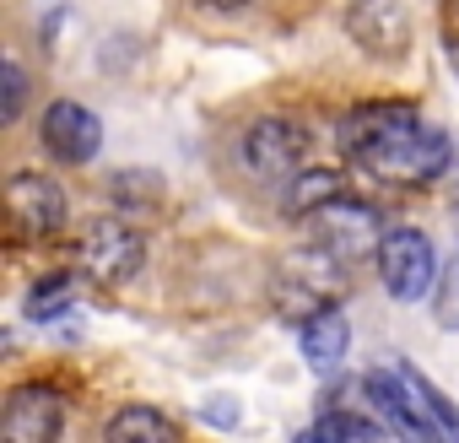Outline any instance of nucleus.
<instances>
[{"instance_id":"nucleus-6","label":"nucleus","mask_w":459,"mask_h":443,"mask_svg":"<svg viewBox=\"0 0 459 443\" xmlns=\"http://www.w3.org/2000/svg\"><path fill=\"white\" fill-rule=\"evenodd\" d=\"M303 157H308V125H298V119L271 114V119H255L244 135V162L260 178H292L303 168Z\"/></svg>"},{"instance_id":"nucleus-11","label":"nucleus","mask_w":459,"mask_h":443,"mask_svg":"<svg viewBox=\"0 0 459 443\" xmlns=\"http://www.w3.org/2000/svg\"><path fill=\"white\" fill-rule=\"evenodd\" d=\"M44 146H49L60 162L82 168V162L98 157V146H103V125H98L92 109L60 98V103H49V114H44Z\"/></svg>"},{"instance_id":"nucleus-5","label":"nucleus","mask_w":459,"mask_h":443,"mask_svg":"<svg viewBox=\"0 0 459 443\" xmlns=\"http://www.w3.org/2000/svg\"><path fill=\"white\" fill-rule=\"evenodd\" d=\"M346 33L368 60H400L411 49V12L405 0H351Z\"/></svg>"},{"instance_id":"nucleus-1","label":"nucleus","mask_w":459,"mask_h":443,"mask_svg":"<svg viewBox=\"0 0 459 443\" xmlns=\"http://www.w3.org/2000/svg\"><path fill=\"white\" fill-rule=\"evenodd\" d=\"M341 152L378 184L427 189L448 168V135L421 125L411 103H357L341 119Z\"/></svg>"},{"instance_id":"nucleus-4","label":"nucleus","mask_w":459,"mask_h":443,"mask_svg":"<svg viewBox=\"0 0 459 443\" xmlns=\"http://www.w3.org/2000/svg\"><path fill=\"white\" fill-rule=\"evenodd\" d=\"M437 271H443V265H437V249H432L427 233H416V228H389V233H384V244H378V276H384L389 298L421 303V298L432 292Z\"/></svg>"},{"instance_id":"nucleus-14","label":"nucleus","mask_w":459,"mask_h":443,"mask_svg":"<svg viewBox=\"0 0 459 443\" xmlns=\"http://www.w3.org/2000/svg\"><path fill=\"white\" fill-rule=\"evenodd\" d=\"M103 443H178V427L152 405H125L108 416Z\"/></svg>"},{"instance_id":"nucleus-9","label":"nucleus","mask_w":459,"mask_h":443,"mask_svg":"<svg viewBox=\"0 0 459 443\" xmlns=\"http://www.w3.org/2000/svg\"><path fill=\"white\" fill-rule=\"evenodd\" d=\"M314 228H319V239L314 244H325L330 255H341L346 265H357L362 255H378V211L373 205H362V200H335V205H325L319 216H314Z\"/></svg>"},{"instance_id":"nucleus-12","label":"nucleus","mask_w":459,"mask_h":443,"mask_svg":"<svg viewBox=\"0 0 459 443\" xmlns=\"http://www.w3.org/2000/svg\"><path fill=\"white\" fill-rule=\"evenodd\" d=\"M346 352H351V325H346L341 308H325V314L303 319V357H308V368L330 373V368L346 362Z\"/></svg>"},{"instance_id":"nucleus-19","label":"nucleus","mask_w":459,"mask_h":443,"mask_svg":"<svg viewBox=\"0 0 459 443\" xmlns=\"http://www.w3.org/2000/svg\"><path fill=\"white\" fill-rule=\"evenodd\" d=\"M200 416H205V421H216V427H233V421H238V405H233V400H211Z\"/></svg>"},{"instance_id":"nucleus-8","label":"nucleus","mask_w":459,"mask_h":443,"mask_svg":"<svg viewBox=\"0 0 459 443\" xmlns=\"http://www.w3.org/2000/svg\"><path fill=\"white\" fill-rule=\"evenodd\" d=\"M65 400L49 384H17L0 411V443H60Z\"/></svg>"},{"instance_id":"nucleus-22","label":"nucleus","mask_w":459,"mask_h":443,"mask_svg":"<svg viewBox=\"0 0 459 443\" xmlns=\"http://www.w3.org/2000/svg\"><path fill=\"white\" fill-rule=\"evenodd\" d=\"M448 6H454V12H459V0H448Z\"/></svg>"},{"instance_id":"nucleus-13","label":"nucleus","mask_w":459,"mask_h":443,"mask_svg":"<svg viewBox=\"0 0 459 443\" xmlns=\"http://www.w3.org/2000/svg\"><path fill=\"white\" fill-rule=\"evenodd\" d=\"M335 200H346V178H341L335 168L292 173V178H287V195H281L287 216H319V211H325V205H335Z\"/></svg>"},{"instance_id":"nucleus-10","label":"nucleus","mask_w":459,"mask_h":443,"mask_svg":"<svg viewBox=\"0 0 459 443\" xmlns=\"http://www.w3.org/2000/svg\"><path fill=\"white\" fill-rule=\"evenodd\" d=\"M6 211L22 239H49L65 228V189L44 173H17L6 189Z\"/></svg>"},{"instance_id":"nucleus-20","label":"nucleus","mask_w":459,"mask_h":443,"mask_svg":"<svg viewBox=\"0 0 459 443\" xmlns=\"http://www.w3.org/2000/svg\"><path fill=\"white\" fill-rule=\"evenodd\" d=\"M205 6H216V12H244V6H255V0H205Z\"/></svg>"},{"instance_id":"nucleus-21","label":"nucleus","mask_w":459,"mask_h":443,"mask_svg":"<svg viewBox=\"0 0 459 443\" xmlns=\"http://www.w3.org/2000/svg\"><path fill=\"white\" fill-rule=\"evenodd\" d=\"M298 443H319V438H314V432H303V438H298Z\"/></svg>"},{"instance_id":"nucleus-2","label":"nucleus","mask_w":459,"mask_h":443,"mask_svg":"<svg viewBox=\"0 0 459 443\" xmlns=\"http://www.w3.org/2000/svg\"><path fill=\"white\" fill-rule=\"evenodd\" d=\"M346 287H351V265H346L341 255H330L325 244H308V249H298V255H287V260L276 265L271 298H276V308H281L287 319L303 325V319L335 308V303L346 298Z\"/></svg>"},{"instance_id":"nucleus-3","label":"nucleus","mask_w":459,"mask_h":443,"mask_svg":"<svg viewBox=\"0 0 459 443\" xmlns=\"http://www.w3.org/2000/svg\"><path fill=\"white\" fill-rule=\"evenodd\" d=\"M141 265H146V239L130 228V222L103 216V222H92V228H87V239H82V271L98 287L119 292V287H130L141 276Z\"/></svg>"},{"instance_id":"nucleus-17","label":"nucleus","mask_w":459,"mask_h":443,"mask_svg":"<svg viewBox=\"0 0 459 443\" xmlns=\"http://www.w3.org/2000/svg\"><path fill=\"white\" fill-rule=\"evenodd\" d=\"M437 325L443 330H459V255H454V265H443V282H437Z\"/></svg>"},{"instance_id":"nucleus-15","label":"nucleus","mask_w":459,"mask_h":443,"mask_svg":"<svg viewBox=\"0 0 459 443\" xmlns=\"http://www.w3.org/2000/svg\"><path fill=\"white\" fill-rule=\"evenodd\" d=\"M314 438L319 443H378V427L357 411H325L314 421Z\"/></svg>"},{"instance_id":"nucleus-18","label":"nucleus","mask_w":459,"mask_h":443,"mask_svg":"<svg viewBox=\"0 0 459 443\" xmlns=\"http://www.w3.org/2000/svg\"><path fill=\"white\" fill-rule=\"evenodd\" d=\"M22 103H28V76H22V65H17V60H6V109H0V119L17 125Z\"/></svg>"},{"instance_id":"nucleus-16","label":"nucleus","mask_w":459,"mask_h":443,"mask_svg":"<svg viewBox=\"0 0 459 443\" xmlns=\"http://www.w3.org/2000/svg\"><path fill=\"white\" fill-rule=\"evenodd\" d=\"M65 308H76V282L71 276H49L28 292V319H60Z\"/></svg>"},{"instance_id":"nucleus-7","label":"nucleus","mask_w":459,"mask_h":443,"mask_svg":"<svg viewBox=\"0 0 459 443\" xmlns=\"http://www.w3.org/2000/svg\"><path fill=\"white\" fill-rule=\"evenodd\" d=\"M362 395H368V405H373V411L400 432V438H411V443H443V438H437V427L427 421V405H421L416 384L405 378V368H400V373L373 368V373L362 378Z\"/></svg>"}]
</instances>
